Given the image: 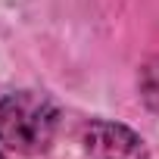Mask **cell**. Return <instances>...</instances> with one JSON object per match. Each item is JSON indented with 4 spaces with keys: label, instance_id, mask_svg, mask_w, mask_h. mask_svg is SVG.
Here are the masks:
<instances>
[{
    "label": "cell",
    "instance_id": "cell-1",
    "mask_svg": "<svg viewBox=\"0 0 159 159\" xmlns=\"http://www.w3.org/2000/svg\"><path fill=\"white\" fill-rule=\"evenodd\" d=\"M59 128V109L47 94L38 91H13L0 97V143L34 156L44 153Z\"/></svg>",
    "mask_w": 159,
    "mask_h": 159
},
{
    "label": "cell",
    "instance_id": "cell-2",
    "mask_svg": "<svg viewBox=\"0 0 159 159\" xmlns=\"http://www.w3.org/2000/svg\"><path fill=\"white\" fill-rule=\"evenodd\" d=\"M81 143L88 159H147L143 137L119 122H91Z\"/></svg>",
    "mask_w": 159,
    "mask_h": 159
},
{
    "label": "cell",
    "instance_id": "cell-3",
    "mask_svg": "<svg viewBox=\"0 0 159 159\" xmlns=\"http://www.w3.org/2000/svg\"><path fill=\"white\" fill-rule=\"evenodd\" d=\"M0 159H3V156H0Z\"/></svg>",
    "mask_w": 159,
    "mask_h": 159
}]
</instances>
